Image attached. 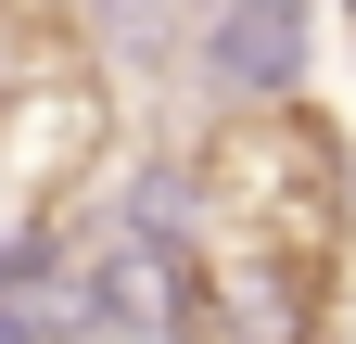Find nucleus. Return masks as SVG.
<instances>
[{"label": "nucleus", "mask_w": 356, "mask_h": 344, "mask_svg": "<svg viewBox=\"0 0 356 344\" xmlns=\"http://www.w3.org/2000/svg\"><path fill=\"white\" fill-rule=\"evenodd\" d=\"M165 344H343L356 306V141L318 90L216 102L153 217Z\"/></svg>", "instance_id": "nucleus-1"}, {"label": "nucleus", "mask_w": 356, "mask_h": 344, "mask_svg": "<svg viewBox=\"0 0 356 344\" xmlns=\"http://www.w3.org/2000/svg\"><path fill=\"white\" fill-rule=\"evenodd\" d=\"M115 141H127V90H115L89 13L0 0V293L51 281L64 217L102 191Z\"/></svg>", "instance_id": "nucleus-2"}, {"label": "nucleus", "mask_w": 356, "mask_h": 344, "mask_svg": "<svg viewBox=\"0 0 356 344\" xmlns=\"http://www.w3.org/2000/svg\"><path fill=\"white\" fill-rule=\"evenodd\" d=\"M343 38H356V0H343Z\"/></svg>", "instance_id": "nucleus-4"}, {"label": "nucleus", "mask_w": 356, "mask_h": 344, "mask_svg": "<svg viewBox=\"0 0 356 344\" xmlns=\"http://www.w3.org/2000/svg\"><path fill=\"white\" fill-rule=\"evenodd\" d=\"M204 64H216V102H280L305 90V0H216L204 26Z\"/></svg>", "instance_id": "nucleus-3"}]
</instances>
